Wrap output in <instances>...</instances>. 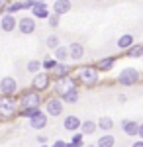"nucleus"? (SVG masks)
Masks as SVG:
<instances>
[{
    "mask_svg": "<svg viewBox=\"0 0 143 147\" xmlns=\"http://www.w3.org/2000/svg\"><path fill=\"white\" fill-rule=\"evenodd\" d=\"M26 71H28L30 75H35V73L43 71V69H41V61H39V59H30L28 65H26Z\"/></svg>",
    "mask_w": 143,
    "mask_h": 147,
    "instance_id": "obj_26",
    "label": "nucleus"
},
{
    "mask_svg": "<svg viewBox=\"0 0 143 147\" xmlns=\"http://www.w3.org/2000/svg\"><path fill=\"white\" fill-rule=\"evenodd\" d=\"M47 24H49V28L51 30H57L59 28V24H61V16H57V14H49V18H47Z\"/></svg>",
    "mask_w": 143,
    "mask_h": 147,
    "instance_id": "obj_30",
    "label": "nucleus"
},
{
    "mask_svg": "<svg viewBox=\"0 0 143 147\" xmlns=\"http://www.w3.org/2000/svg\"><path fill=\"white\" fill-rule=\"evenodd\" d=\"M118 63V57L116 55H110V57H102V59H98V63L94 65V67L98 69V73H108V71H112L114 69V65Z\"/></svg>",
    "mask_w": 143,
    "mask_h": 147,
    "instance_id": "obj_13",
    "label": "nucleus"
},
{
    "mask_svg": "<svg viewBox=\"0 0 143 147\" xmlns=\"http://www.w3.org/2000/svg\"><path fill=\"white\" fill-rule=\"evenodd\" d=\"M18 12H22V2H18V0H10L8 2V6H6V14H18Z\"/></svg>",
    "mask_w": 143,
    "mask_h": 147,
    "instance_id": "obj_27",
    "label": "nucleus"
},
{
    "mask_svg": "<svg viewBox=\"0 0 143 147\" xmlns=\"http://www.w3.org/2000/svg\"><path fill=\"white\" fill-rule=\"evenodd\" d=\"M37 143H39V145H47V137L45 136H37Z\"/></svg>",
    "mask_w": 143,
    "mask_h": 147,
    "instance_id": "obj_34",
    "label": "nucleus"
},
{
    "mask_svg": "<svg viewBox=\"0 0 143 147\" xmlns=\"http://www.w3.org/2000/svg\"><path fill=\"white\" fill-rule=\"evenodd\" d=\"M75 86H80V80H78V77H73V75H69L65 79L53 80V84H51V88H53L57 98H63L67 92L71 90V88H75Z\"/></svg>",
    "mask_w": 143,
    "mask_h": 147,
    "instance_id": "obj_3",
    "label": "nucleus"
},
{
    "mask_svg": "<svg viewBox=\"0 0 143 147\" xmlns=\"http://www.w3.org/2000/svg\"><path fill=\"white\" fill-rule=\"evenodd\" d=\"M55 65H57V61H55V59H53L51 55H47L43 61H41V69H43V71H47V73H49L51 69L55 67Z\"/></svg>",
    "mask_w": 143,
    "mask_h": 147,
    "instance_id": "obj_29",
    "label": "nucleus"
},
{
    "mask_svg": "<svg viewBox=\"0 0 143 147\" xmlns=\"http://www.w3.org/2000/svg\"><path fill=\"white\" fill-rule=\"evenodd\" d=\"M53 59H55L57 63H67V59H69V49L65 45H59L53 51Z\"/></svg>",
    "mask_w": 143,
    "mask_h": 147,
    "instance_id": "obj_25",
    "label": "nucleus"
},
{
    "mask_svg": "<svg viewBox=\"0 0 143 147\" xmlns=\"http://www.w3.org/2000/svg\"><path fill=\"white\" fill-rule=\"evenodd\" d=\"M63 129H67V131H78L80 129V118L78 116H75V114H71V116H67L65 120H63Z\"/></svg>",
    "mask_w": 143,
    "mask_h": 147,
    "instance_id": "obj_17",
    "label": "nucleus"
},
{
    "mask_svg": "<svg viewBox=\"0 0 143 147\" xmlns=\"http://www.w3.org/2000/svg\"><path fill=\"white\" fill-rule=\"evenodd\" d=\"M49 75H51V80L65 79V77L71 75V65H67V63H57L55 67L49 71Z\"/></svg>",
    "mask_w": 143,
    "mask_h": 147,
    "instance_id": "obj_12",
    "label": "nucleus"
},
{
    "mask_svg": "<svg viewBox=\"0 0 143 147\" xmlns=\"http://www.w3.org/2000/svg\"><path fill=\"white\" fill-rule=\"evenodd\" d=\"M121 131L125 134L127 137H137V127H139V124L135 122V120H121Z\"/></svg>",
    "mask_w": 143,
    "mask_h": 147,
    "instance_id": "obj_16",
    "label": "nucleus"
},
{
    "mask_svg": "<svg viewBox=\"0 0 143 147\" xmlns=\"http://www.w3.org/2000/svg\"><path fill=\"white\" fill-rule=\"evenodd\" d=\"M18 116V100L16 96L0 94V122H10Z\"/></svg>",
    "mask_w": 143,
    "mask_h": 147,
    "instance_id": "obj_2",
    "label": "nucleus"
},
{
    "mask_svg": "<svg viewBox=\"0 0 143 147\" xmlns=\"http://www.w3.org/2000/svg\"><path fill=\"white\" fill-rule=\"evenodd\" d=\"M78 98H80V86H75V88H71V90L67 92L61 100L65 102V104H77Z\"/></svg>",
    "mask_w": 143,
    "mask_h": 147,
    "instance_id": "obj_21",
    "label": "nucleus"
},
{
    "mask_svg": "<svg viewBox=\"0 0 143 147\" xmlns=\"http://www.w3.org/2000/svg\"><path fill=\"white\" fill-rule=\"evenodd\" d=\"M45 45H47V49H51V51H55L57 47L61 45V43H59V35H55V34L47 35V39H45Z\"/></svg>",
    "mask_w": 143,
    "mask_h": 147,
    "instance_id": "obj_28",
    "label": "nucleus"
},
{
    "mask_svg": "<svg viewBox=\"0 0 143 147\" xmlns=\"http://www.w3.org/2000/svg\"><path fill=\"white\" fill-rule=\"evenodd\" d=\"M35 0H22V10H32Z\"/></svg>",
    "mask_w": 143,
    "mask_h": 147,
    "instance_id": "obj_31",
    "label": "nucleus"
},
{
    "mask_svg": "<svg viewBox=\"0 0 143 147\" xmlns=\"http://www.w3.org/2000/svg\"><path fill=\"white\" fill-rule=\"evenodd\" d=\"M35 92H45L51 88V75L47 73V71H39V73H35L32 79V86Z\"/></svg>",
    "mask_w": 143,
    "mask_h": 147,
    "instance_id": "obj_7",
    "label": "nucleus"
},
{
    "mask_svg": "<svg viewBox=\"0 0 143 147\" xmlns=\"http://www.w3.org/2000/svg\"><path fill=\"white\" fill-rule=\"evenodd\" d=\"M123 57H127V59H141L143 57V45L141 43H133L130 49L123 51Z\"/></svg>",
    "mask_w": 143,
    "mask_h": 147,
    "instance_id": "obj_20",
    "label": "nucleus"
},
{
    "mask_svg": "<svg viewBox=\"0 0 143 147\" xmlns=\"http://www.w3.org/2000/svg\"><path fill=\"white\" fill-rule=\"evenodd\" d=\"M71 8H73V2L71 0H55L53 6H51V12L57 14V16H65V14L71 12Z\"/></svg>",
    "mask_w": 143,
    "mask_h": 147,
    "instance_id": "obj_14",
    "label": "nucleus"
},
{
    "mask_svg": "<svg viewBox=\"0 0 143 147\" xmlns=\"http://www.w3.org/2000/svg\"><path fill=\"white\" fill-rule=\"evenodd\" d=\"M67 49H69V59H73V61H80V59L84 57V45H82V43H78V41L69 43Z\"/></svg>",
    "mask_w": 143,
    "mask_h": 147,
    "instance_id": "obj_15",
    "label": "nucleus"
},
{
    "mask_svg": "<svg viewBox=\"0 0 143 147\" xmlns=\"http://www.w3.org/2000/svg\"><path fill=\"white\" fill-rule=\"evenodd\" d=\"M96 147H114L116 145V137L112 136V134H104V136L98 137V141L94 143Z\"/></svg>",
    "mask_w": 143,
    "mask_h": 147,
    "instance_id": "obj_24",
    "label": "nucleus"
},
{
    "mask_svg": "<svg viewBox=\"0 0 143 147\" xmlns=\"http://www.w3.org/2000/svg\"><path fill=\"white\" fill-rule=\"evenodd\" d=\"M132 147H143V139H137V141H133Z\"/></svg>",
    "mask_w": 143,
    "mask_h": 147,
    "instance_id": "obj_37",
    "label": "nucleus"
},
{
    "mask_svg": "<svg viewBox=\"0 0 143 147\" xmlns=\"http://www.w3.org/2000/svg\"><path fill=\"white\" fill-rule=\"evenodd\" d=\"M137 137L143 139V124H139V127H137Z\"/></svg>",
    "mask_w": 143,
    "mask_h": 147,
    "instance_id": "obj_36",
    "label": "nucleus"
},
{
    "mask_svg": "<svg viewBox=\"0 0 143 147\" xmlns=\"http://www.w3.org/2000/svg\"><path fill=\"white\" fill-rule=\"evenodd\" d=\"M47 120H49V116L45 112H39L37 116L30 118V127H33V129H43L45 125H47Z\"/></svg>",
    "mask_w": 143,
    "mask_h": 147,
    "instance_id": "obj_18",
    "label": "nucleus"
},
{
    "mask_svg": "<svg viewBox=\"0 0 143 147\" xmlns=\"http://www.w3.org/2000/svg\"><path fill=\"white\" fill-rule=\"evenodd\" d=\"M78 80H80V84H84L88 88H94L96 84L100 82V73L98 69L94 67V65H86V67H82L78 71Z\"/></svg>",
    "mask_w": 143,
    "mask_h": 147,
    "instance_id": "obj_4",
    "label": "nucleus"
},
{
    "mask_svg": "<svg viewBox=\"0 0 143 147\" xmlns=\"http://www.w3.org/2000/svg\"><path fill=\"white\" fill-rule=\"evenodd\" d=\"M16 100H18V110H30V108H41L43 96L41 92H35L33 88H26L20 90V96H16Z\"/></svg>",
    "mask_w": 143,
    "mask_h": 147,
    "instance_id": "obj_1",
    "label": "nucleus"
},
{
    "mask_svg": "<svg viewBox=\"0 0 143 147\" xmlns=\"http://www.w3.org/2000/svg\"><path fill=\"white\" fill-rule=\"evenodd\" d=\"M96 125H98V129L106 131V134H110L112 129H114V120H112L110 116H102V118H98Z\"/></svg>",
    "mask_w": 143,
    "mask_h": 147,
    "instance_id": "obj_22",
    "label": "nucleus"
},
{
    "mask_svg": "<svg viewBox=\"0 0 143 147\" xmlns=\"http://www.w3.org/2000/svg\"><path fill=\"white\" fill-rule=\"evenodd\" d=\"M43 106H45L43 112L47 114V116H51V118H59V116L63 114V110H65V102L61 100V98H57V96H49V98H45Z\"/></svg>",
    "mask_w": 143,
    "mask_h": 147,
    "instance_id": "obj_6",
    "label": "nucleus"
},
{
    "mask_svg": "<svg viewBox=\"0 0 143 147\" xmlns=\"http://www.w3.org/2000/svg\"><path fill=\"white\" fill-rule=\"evenodd\" d=\"M39 147H49V145H39Z\"/></svg>",
    "mask_w": 143,
    "mask_h": 147,
    "instance_id": "obj_40",
    "label": "nucleus"
},
{
    "mask_svg": "<svg viewBox=\"0 0 143 147\" xmlns=\"http://www.w3.org/2000/svg\"><path fill=\"white\" fill-rule=\"evenodd\" d=\"M8 2H10V0H0V12H2V14L6 12V6H8Z\"/></svg>",
    "mask_w": 143,
    "mask_h": 147,
    "instance_id": "obj_33",
    "label": "nucleus"
},
{
    "mask_svg": "<svg viewBox=\"0 0 143 147\" xmlns=\"http://www.w3.org/2000/svg\"><path fill=\"white\" fill-rule=\"evenodd\" d=\"M141 61H143V57H141Z\"/></svg>",
    "mask_w": 143,
    "mask_h": 147,
    "instance_id": "obj_41",
    "label": "nucleus"
},
{
    "mask_svg": "<svg viewBox=\"0 0 143 147\" xmlns=\"http://www.w3.org/2000/svg\"><path fill=\"white\" fill-rule=\"evenodd\" d=\"M16 26H18V18L14 16V14H2V18H0V28H2V32H6V34H12L14 30H16Z\"/></svg>",
    "mask_w": 143,
    "mask_h": 147,
    "instance_id": "obj_11",
    "label": "nucleus"
},
{
    "mask_svg": "<svg viewBox=\"0 0 143 147\" xmlns=\"http://www.w3.org/2000/svg\"><path fill=\"white\" fill-rule=\"evenodd\" d=\"M16 30H20V34H24V35H32L35 32V18H32V16H20Z\"/></svg>",
    "mask_w": 143,
    "mask_h": 147,
    "instance_id": "obj_9",
    "label": "nucleus"
},
{
    "mask_svg": "<svg viewBox=\"0 0 143 147\" xmlns=\"http://www.w3.org/2000/svg\"><path fill=\"white\" fill-rule=\"evenodd\" d=\"M84 147H96V145H94V143H88V145H84Z\"/></svg>",
    "mask_w": 143,
    "mask_h": 147,
    "instance_id": "obj_38",
    "label": "nucleus"
},
{
    "mask_svg": "<svg viewBox=\"0 0 143 147\" xmlns=\"http://www.w3.org/2000/svg\"><path fill=\"white\" fill-rule=\"evenodd\" d=\"M133 43H135V41H133V34H121L120 37H118V43H116V45L125 51V49H130Z\"/></svg>",
    "mask_w": 143,
    "mask_h": 147,
    "instance_id": "obj_23",
    "label": "nucleus"
},
{
    "mask_svg": "<svg viewBox=\"0 0 143 147\" xmlns=\"http://www.w3.org/2000/svg\"><path fill=\"white\" fill-rule=\"evenodd\" d=\"M94 2H104V0H94Z\"/></svg>",
    "mask_w": 143,
    "mask_h": 147,
    "instance_id": "obj_39",
    "label": "nucleus"
},
{
    "mask_svg": "<svg viewBox=\"0 0 143 147\" xmlns=\"http://www.w3.org/2000/svg\"><path fill=\"white\" fill-rule=\"evenodd\" d=\"M65 143L67 141H63V139H57V141H53L49 147H65Z\"/></svg>",
    "mask_w": 143,
    "mask_h": 147,
    "instance_id": "obj_32",
    "label": "nucleus"
},
{
    "mask_svg": "<svg viewBox=\"0 0 143 147\" xmlns=\"http://www.w3.org/2000/svg\"><path fill=\"white\" fill-rule=\"evenodd\" d=\"M118 102H120V104H125V102H127V96H125V94H118Z\"/></svg>",
    "mask_w": 143,
    "mask_h": 147,
    "instance_id": "obj_35",
    "label": "nucleus"
},
{
    "mask_svg": "<svg viewBox=\"0 0 143 147\" xmlns=\"http://www.w3.org/2000/svg\"><path fill=\"white\" fill-rule=\"evenodd\" d=\"M82 136H92V134H96L98 131V125L94 120H84V122H80V129H78Z\"/></svg>",
    "mask_w": 143,
    "mask_h": 147,
    "instance_id": "obj_19",
    "label": "nucleus"
},
{
    "mask_svg": "<svg viewBox=\"0 0 143 147\" xmlns=\"http://www.w3.org/2000/svg\"><path fill=\"white\" fill-rule=\"evenodd\" d=\"M20 90L18 86V80L14 77H2L0 79V94L2 96H16Z\"/></svg>",
    "mask_w": 143,
    "mask_h": 147,
    "instance_id": "obj_8",
    "label": "nucleus"
},
{
    "mask_svg": "<svg viewBox=\"0 0 143 147\" xmlns=\"http://www.w3.org/2000/svg\"><path fill=\"white\" fill-rule=\"evenodd\" d=\"M49 6H47V2H43V0H35V4H33L32 8V18H35V20H47L49 18Z\"/></svg>",
    "mask_w": 143,
    "mask_h": 147,
    "instance_id": "obj_10",
    "label": "nucleus"
},
{
    "mask_svg": "<svg viewBox=\"0 0 143 147\" xmlns=\"http://www.w3.org/2000/svg\"><path fill=\"white\" fill-rule=\"evenodd\" d=\"M116 80H118V84H121V86H135L141 80V73L135 67H123L118 73Z\"/></svg>",
    "mask_w": 143,
    "mask_h": 147,
    "instance_id": "obj_5",
    "label": "nucleus"
}]
</instances>
